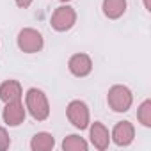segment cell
Segmentation results:
<instances>
[{
    "label": "cell",
    "instance_id": "3957f363",
    "mask_svg": "<svg viewBox=\"0 0 151 151\" xmlns=\"http://www.w3.org/2000/svg\"><path fill=\"white\" fill-rule=\"evenodd\" d=\"M130 93H128V89H124V87H114L112 91H110V94H109V103L112 105V109L114 110H126L128 109V105H130Z\"/></svg>",
    "mask_w": 151,
    "mask_h": 151
},
{
    "label": "cell",
    "instance_id": "7a4b0ae2",
    "mask_svg": "<svg viewBox=\"0 0 151 151\" xmlns=\"http://www.w3.org/2000/svg\"><path fill=\"white\" fill-rule=\"evenodd\" d=\"M18 45L23 52H37L41 46H43V39L41 36L36 32V30H22L20 32V37H18Z\"/></svg>",
    "mask_w": 151,
    "mask_h": 151
},
{
    "label": "cell",
    "instance_id": "9c48e42d",
    "mask_svg": "<svg viewBox=\"0 0 151 151\" xmlns=\"http://www.w3.org/2000/svg\"><path fill=\"white\" fill-rule=\"evenodd\" d=\"M124 0H105L103 4V9H105V14L110 16V18H117L123 11H124Z\"/></svg>",
    "mask_w": 151,
    "mask_h": 151
},
{
    "label": "cell",
    "instance_id": "ba28073f",
    "mask_svg": "<svg viewBox=\"0 0 151 151\" xmlns=\"http://www.w3.org/2000/svg\"><path fill=\"white\" fill-rule=\"evenodd\" d=\"M0 96L6 101H18L20 100V86L16 82H6L0 87Z\"/></svg>",
    "mask_w": 151,
    "mask_h": 151
},
{
    "label": "cell",
    "instance_id": "277c9868",
    "mask_svg": "<svg viewBox=\"0 0 151 151\" xmlns=\"http://www.w3.org/2000/svg\"><path fill=\"white\" fill-rule=\"evenodd\" d=\"M75 22V13L71 7H60L55 11L53 18H52V25L57 29V30H66L73 25Z\"/></svg>",
    "mask_w": 151,
    "mask_h": 151
},
{
    "label": "cell",
    "instance_id": "8fae6325",
    "mask_svg": "<svg viewBox=\"0 0 151 151\" xmlns=\"http://www.w3.org/2000/svg\"><path fill=\"white\" fill-rule=\"evenodd\" d=\"M16 2H18V6H20V7H27V6L32 2V0H16Z\"/></svg>",
    "mask_w": 151,
    "mask_h": 151
},
{
    "label": "cell",
    "instance_id": "6da1fadb",
    "mask_svg": "<svg viewBox=\"0 0 151 151\" xmlns=\"http://www.w3.org/2000/svg\"><path fill=\"white\" fill-rule=\"evenodd\" d=\"M27 103H29V109L36 119H45L48 116V105H46V100H45L41 91L30 89L27 94Z\"/></svg>",
    "mask_w": 151,
    "mask_h": 151
},
{
    "label": "cell",
    "instance_id": "8992f818",
    "mask_svg": "<svg viewBox=\"0 0 151 151\" xmlns=\"http://www.w3.org/2000/svg\"><path fill=\"white\" fill-rule=\"evenodd\" d=\"M69 69L77 75V77H84L91 71V60L87 55H75L69 60Z\"/></svg>",
    "mask_w": 151,
    "mask_h": 151
},
{
    "label": "cell",
    "instance_id": "5b68a950",
    "mask_svg": "<svg viewBox=\"0 0 151 151\" xmlns=\"http://www.w3.org/2000/svg\"><path fill=\"white\" fill-rule=\"evenodd\" d=\"M68 116L69 119L73 121L75 126L78 128H86L87 124V110H86V105L80 103V101H73L68 109Z\"/></svg>",
    "mask_w": 151,
    "mask_h": 151
},
{
    "label": "cell",
    "instance_id": "30bf717a",
    "mask_svg": "<svg viewBox=\"0 0 151 151\" xmlns=\"http://www.w3.org/2000/svg\"><path fill=\"white\" fill-rule=\"evenodd\" d=\"M114 135H116V140H117L119 144H126V142L130 140V137H132V128H130V124H128V123L119 124V126L116 128Z\"/></svg>",
    "mask_w": 151,
    "mask_h": 151
},
{
    "label": "cell",
    "instance_id": "52a82bcc",
    "mask_svg": "<svg viewBox=\"0 0 151 151\" xmlns=\"http://www.w3.org/2000/svg\"><path fill=\"white\" fill-rule=\"evenodd\" d=\"M4 117H6V121L9 124H18L23 119V109L20 105V100L18 101H9V107L6 109Z\"/></svg>",
    "mask_w": 151,
    "mask_h": 151
}]
</instances>
